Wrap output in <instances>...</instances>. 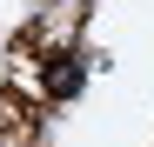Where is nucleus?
I'll use <instances>...</instances> for the list:
<instances>
[{
    "mask_svg": "<svg viewBox=\"0 0 154 147\" xmlns=\"http://www.w3.org/2000/svg\"><path fill=\"white\" fill-rule=\"evenodd\" d=\"M47 87H54V94H74V87H81V60H54V67H47Z\"/></svg>",
    "mask_w": 154,
    "mask_h": 147,
    "instance_id": "obj_1",
    "label": "nucleus"
}]
</instances>
